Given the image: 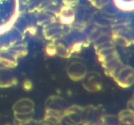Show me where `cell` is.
<instances>
[{
  "mask_svg": "<svg viewBox=\"0 0 134 125\" xmlns=\"http://www.w3.org/2000/svg\"><path fill=\"white\" fill-rule=\"evenodd\" d=\"M6 1L7 0H0V27H1V23H3L2 20L1 19L2 18V14H1V13H2L3 7V6H5V4L6 3Z\"/></svg>",
  "mask_w": 134,
  "mask_h": 125,
  "instance_id": "cell-1",
  "label": "cell"
}]
</instances>
